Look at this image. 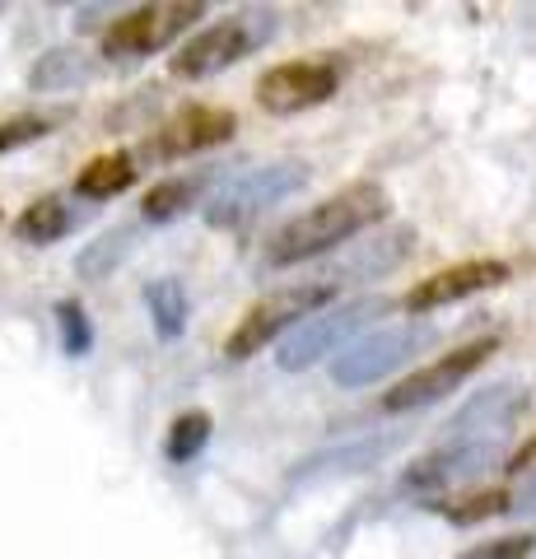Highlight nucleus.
I'll return each mask as SVG.
<instances>
[{"label":"nucleus","instance_id":"1","mask_svg":"<svg viewBox=\"0 0 536 559\" xmlns=\"http://www.w3.org/2000/svg\"><path fill=\"white\" fill-rule=\"evenodd\" d=\"M388 191L378 182H350L332 191L322 205L303 210V215H294L281 234L271 238L266 248V266H299V261H313L322 252L341 248V242H350L355 234L373 229L378 219H388Z\"/></svg>","mask_w":536,"mask_h":559},{"label":"nucleus","instance_id":"2","mask_svg":"<svg viewBox=\"0 0 536 559\" xmlns=\"http://www.w3.org/2000/svg\"><path fill=\"white\" fill-rule=\"evenodd\" d=\"M392 308V299H383V294H365V299H350V304H332V308H322L313 312V318H303L299 326L285 336L281 345V355H275V364H281L285 373H303V369H313L318 359L326 355H336V349L359 336L373 318H383V312Z\"/></svg>","mask_w":536,"mask_h":559},{"label":"nucleus","instance_id":"3","mask_svg":"<svg viewBox=\"0 0 536 559\" xmlns=\"http://www.w3.org/2000/svg\"><path fill=\"white\" fill-rule=\"evenodd\" d=\"M332 294L336 285L332 280H308V285H289L281 294H266V299H257L238 326L229 331V341H224V355L229 359H252L257 349H266L281 331H294L303 318H313V312L332 308Z\"/></svg>","mask_w":536,"mask_h":559},{"label":"nucleus","instance_id":"4","mask_svg":"<svg viewBox=\"0 0 536 559\" xmlns=\"http://www.w3.org/2000/svg\"><path fill=\"white\" fill-rule=\"evenodd\" d=\"M271 33H275L271 10H238V14H229V20L201 28L192 43H182L178 57H172V75L178 80H205V75H215V70H229L243 57H252Z\"/></svg>","mask_w":536,"mask_h":559},{"label":"nucleus","instance_id":"5","mask_svg":"<svg viewBox=\"0 0 536 559\" xmlns=\"http://www.w3.org/2000/svg\"><path fill=\"white\" fill-rule=\"evenodd\" d=\"M439 341V326L434 322H396V326H383L373 331V336L355 341L345 355L332 359V378L341 382V388H369V382L396 373L402 364H410L415 355H420L425 345Z\"/></svg>","mask_w":536,"mask_h":559},{"label":"nucleus","instance_id":"6","mask_svg":"<svg viewBox=\"0 0 536 559\" xmlns=\"http://www.w3.org/2000/svg\"><path fill=\"white\" fill-rule=\"evenodd\" d=\"M308 182V168L303 164H262V168H243L234 178H224L219 191L205 205V224L215 229H238V224L257 219L262 210H271L275 201L294 197Z\"/></svg>","mask_w":536,"mask_h":559},{"label":"nucleus","instance_id":"7","mask_svg":"<svg viewBox=\"0 0 536 559\" xmlns=\"http://www.w3.org/2000/svg\"><path fill=\"white\" fill-rule=\"evenodd\" d=\"M499 349V341H472V345H457L448 349V355H439L434 364H425V369H415L410 378H402L396 388L383 396V411L402 415V411H420V406H434V401H443L448 392L457 388V382L472 378L480 364H486L490 355Z\"/></svg>","mask_w":536,"mask_h":559},{"label":"nucleus","instance_id":"8","mask_svg":"<svg viewBox=\"0 0 536 559\" xmlns=\"http://www.w3.org/2000/svg\"><path fill=\"white\" fill-rule=\"evenodd\" d=\"M205 14V5L192 0H172V5H141L112 20L103 33V57H150V51L168 47L182 28H192Z\"/></svg>","mask_w":536,"mask_h":559},{"label":"nucleus","instance_id":"9","mask_svg":"<svg viewBox=\"0 0 536 559\" xmlns=\"http://www.w3.org/2000/svg\"><path fill=\"white\" fill-rule=\"evenodd\" d=\"M336 84H341V75L332 61H281L257 80V103L275 117H289V112L326 103L336 94Z\"/></svg>","mask_w":536,"mask_h":559},{"label":"nucleus","instance_id":"10","mask_svg":"<svg viewBox=\"0 0 536 559\" xmlns=\"http://www.w3.org/2000/svg\"><path fill=\"white\" fill-rule=\"evenodd\" d=\"M509 275H513V271L504 266V261H495V257L457 261V266H448V271H434V275L415 280L402 304H406L410 312H434V308H448V304H457V299H472V294H480V289L504 285Z\"/></svg>","mask_w":536,"mask_h":559},{"label":"nucleus","instance_id":"11","mask_svg":"<svg viewBox=\"0 0 536 559\" xmlns=\"http://www.w3.org/2000/svg\"><path fill=\"white\" fill-rule=\"evenodd\" d=\"M495 462H499V439H486V443H443L439 452L410 462L402 485L406 489H448L457 480H472V476H480V471H490Z\"/></svg>","mask_w":536,"mask_h":559},{"label":"nucleus","instance_id":"12","mask_svg":"<svg viewBox=\"0 0 536 559\" xmlns=\"http://www.w3.org/2000/svg\"><path fill=\"white\" fill-rule=\"evenodd\" d=\"M238 131V117L229 108H187L168 121L164 131H154L150 154L154 159H182V154H201L211 145H224Z\"/></svg>","mask_w":536,"mask_h":559},{"label":"nucleus","instance_id":"13","mask_svg":"<svg viewBox=\"0 0 536 559\" xmlns=\"http://www.w3.org/2000/svg\"><path fill=\"white\" fill-rule=\"evenodd\" d=\"M527 406V392L513 388V382H499V388H486L472 406H466L453 425V433H448V443H486V439H499L517 415H523Z\"/></svg>","mask_w":536,"mask_h":559},{"label":"nucleus","instance_id":"14","mask_svg":"<svg viewBox=\"0 0 536 559\" xmlns=\"http://www.w3.org/2000/svg\"><path fill=\"white\" fill-rule=\"evenodd\" d=\"M410 248H415V229H410V224H402V229H383V234L365 238L350 257L341 261V266H336V280H345V275L373 280V275L392 271L396 261H406V252H410Z\"/></svg>","mask_w":536,"mask_h":559},{"label":"nucleus","instance_id":"15","mask_svg":"<svg viewBox=\"0 0 536 559\" xmlns=\"http://www.w3.org/2000/svg\"><path fill=\"white\" fill-rule=\"evenodd\" d=\"M80 224V210L65 197H38L20 219H14V238L28 242V248H47V242L65 238Z\"/></svg>","mask_w":536,"mask_h":559},{"label":"nucleus","instance_id":"16","mask_svg":"<svg viewBox=\"0 0 536 559\" xmlns=\"http://www.w3.org/2000/svg\"><path fill=\"white\" fill-rule=\"evenodd\" d=\"M135 182V159L127 150H112V154H98L80 168L75 178V191L90 201H108V197H122V191Z\"/></svg>","mask_w":536,"mask_h":559},{"label":"nucleus","instance_id":"17","mask_svg":"<svg viewBox=\"0 0 536 559\" xmlns=\"http://www.w3.org/2000/svg\"><path fill=\"white\" fill-rule=\"evenodd\" d=\"M145 308H150V322H154V336L159 341H178L187 331V289L182 280L159 275L145 285Z\"/></svg>","mask_w":536,"mask_h":559},{"label":"nucleus","instance_id":"18","mask_svg":"<svg viewBox=\"0 0 536 559\" xmlns=\"http://www.w3.org/2000/svg\"><path fill=\"white\" fill-rule=\"evenodd\" d=\"M90 80V66H84L80 51H47V57L33 66L28 84L43 94H65V90H80Z\"/></svg>","mask_w":536,"mask_h":559},{"label":"nucleus","instance_id":"19","mask_svg":"<svg viewBox=\"0 0 536 559\" xmlns=\"http://www.w3.org/2000/svg\"><path fill=\"white\" fill-rule=\"evenodd\" d=\"M205 443H211V415H205V411H182V415L168 425L164 452H168L172 466H187V462L201 457Z\"/></svg>","mask_w":536,"mask_h":559},{"label":"nucleus","instance_id":"20","mask_svg":"<svg viewBox=\"0 0 536 559\" xmlns=\"http://www.w3.org/2000/svg\"><path fill=\"white\" fill-rule=\"evenodd\" d=\"M127 252H131V229H112V234H103L98 242H90V248L80 252L75 271H80V280H108Z\"/></svg>","mask_w":536,"mask_h":559},{"label":"nucleus","instance_id":"21","mask_svg":"<svg viewBox=\"0 0 536 559\" xmlns=\"http://www.w3.org/2000/svg\"><path fill=\"white\" fill-rule=\"evenodd\" d=\"M196 187H201L196 178H164V182H154L145 197H141V215L145 219H172L178 210L192 205Z\"/></svg>","mask_w":536,"mask_h":559},{"label":"nucleus","instance_id":"22","mask_svg":"<svg viewBox=\"0 0 536 559\" xmlns=\"http://www.w3.org/2000/svg\"><path fill=\"white\" fill-rule=\"evenodd\" d=\"M443 509L448 522H457V527H472L480 518H495V513H509L513 509V495L504 489H486V495H466V499H448V503H434Z\"/></svg>","mask_w":536,"mask_h":559},{"label":"nucleus","instance_id":"23","mask_svg":"<svg viewBox=\"0 0 536 559\" xmlns=\"http://www.w3.org/2000/svg\"><path fill=\"white\" fill-rule=\"evenodd\" d=\"M57 326H61V349L71 359H84L94 349V322H90V312H84L80 299H61L57 304Z\"/></svg>","mask_w":536,"mask_h":559},{"label":"nucleus","instance_id":"24","mask_svg":"<svg viewBox=\"0 0 536 559\" xmlns=\"http://www.w3.org/2000/svg\"><path fill=\"white\" fill-rule=\"evenodd\" d=\"M47 131H51V117H38V112H24V117L0 121V154L20 150V145H33V140H43Z\"/></svg>","mask_w":536,"mask_h":559},{"label":"nucleus","instance_id":"25","mask_svg":"<svg viewBox=\"0 0 536 559\" xmlns=\"http://www.w3.org/2000/svg\"><path fill=\"white\" fill-rule=\"evenodd\" d=\"M536 550V536L523 532V536H499V540H486V546H472L457 559H527Z\"/></svg>","mask_w":536,"mask_h":559},{"label":"nucleus","instance_id":"26","mask_svg":"<svg viewBox=\"0 0 536 559\" xmlns=\"http://www.w3.org/2000/svg\"><path fill=\"white\" fill-rule=\"evenodd\" d=\"M527 466H536V439H527V443L504 462V471H527Z\"/></svg>","mask_w":536,"mask_h":559},{"label":"nucleus","instance_id":"27","mask_svg":"<svg viewBox=\"0 0 536 559\" xmlns=\"http://www.w3.org/2000/svg\"><path fill=\"white\" fill-rule=\"evenodd\" d=\"M513 513H536V480L513 499Z\"/></svg>","mask_w":536,"mask_h":559}]
</instances>
